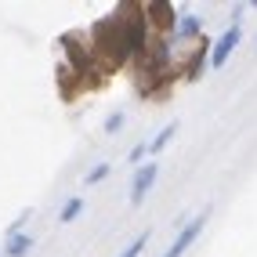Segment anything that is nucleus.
Masks as SVG:
<instances>
[{"label": "nucleus", "mask_w": 257, "mask_h": 257, "mask_svg": "<svg viewBox=\"0 0 257 257\" xmlns=\"http://www.w3.org/2000/svg\"><path fill=\"white\" fill-rule=\"evenodd\" d=\"M203 225H207V210H203V214H196L192 221H188V225L178 232V239H174V243H170V250L163 253V257H181L188 246H192L196 243V239H199V232H203Z\"/></svg>", "instance_id": "obj_1"}, {"label": "nucleus", "mask_w": 257, "mask_h": 257, "mask_svg": "<svg viewBox=\"0 0 257 257\" xmlns=\"http://www.w3.org/2000/svg\"><path fill=\"white\" fill-rule=\"evenodd\" d=\"M239 40H243V29L232 26V29L225 33V37H221V40L214 44V51H210V65H214V69H221V65H225V62L232 58V51L239 47Z\"/></svg>", "instance_id": "obj_2"}, {"label": "nucleus", "mask_w": 257, "mask_h": 257, "mask_svg": "<svg viewBox=\"0 0 257 257\" xmlns=\"http://www.w3.org/2000/svg\"><path fill=\"white\" fill-rule=\"evenodd\" d=\"M156 178H160V163H145L138 174H134V185H131V203H142V199L152 192Z\"/></svg>", "instance_id": "obj_3"}, {"label": "nucleus", "mask_w": 257, "mask_h": 257, "mask_svg": "<svg viewBox=\"0 0 257 257\" xmlns=\"http://www.w3.org/2000/svg\"><path fill=\"white\" fill-rule=\"evenodd\" d=\"M174 134H178V123H167V127H163V131L156 134V138H152V142L145 145V149L152 152V156H156V152H163V145H167L170 138H174Z\"/></svg>", "instance_id": "obj_4"}, {"label": "nucleus", "mask_w": 257, "mask_h": 257, "mask_svg": "<svg viewBox=\"0 0 257 257\" xmlns=\"http://www.w3.org/2000/svg\"><path fill=\"white\" fill-rule=\"evenodd\" d=\"M29 246H33V239L19 232L15 239H8V257H26V253H29Z\"/></svg>", "instance_id": "obj_5"}, {"label": "nucleus", "mask_w": 257, "mask_h": 257, "mask_svg": "<svg viewBox=\"0 0 257 257\" xmlns=\"http://www.w3.org/2000/svg\"><path fill=\"white\" fill-rule=\"evenodd\" d=\"M80 210H83V199L76 196V199H69V203H65V207H62V214H58V221H62V225H69V221H73V217H76Z\"/></svg>", "instance_id": "obj_6"}, {"label": "nucleus", "mask_w": 257, "mask_h": 257, "mask_svg": "<svg viewBox=\"0 0 257 257\" xmlns=\"http://www.w3.org/2000/svg\"><path fill=\"white\" fill-rule=\"evenodd\" d=\"M145 246H149V232H142V235L134 239V243H131L123 253H119V257H142V250H145Z\"/></svg>", "instance_id": "obj_7"}, {"label": "nucleus", "mask_w": 257, "mask_h": 257, "mask_svg": "<svg viewBox=\"0 0 257 257\" xmlns=\"http://www.w3.org/2000/svg\"><path fill=\"white\" fill-rule=\"evenodd\" d=\"M105 174H109V163H94V167L87 170V178H83V185H98Z\"/></svg>", "instance_id": "obj_8"}, {"label": "nucleus", "mask_w": 257, "mask_h": 257, "mask_svg": "<svg viewBox=\"0 0 257 257\" xmlns=\"http://www.w3.org/2000/svg\"><path fill=\"white\" fill-rule=\"evenodd\" d=\"M178 33H181V37H196V33H199V19H196V15H188V19H181Z\"/></svg>", "instance_id": "obj_9"}, {"label": "nucleus", "mask_w": 257, "mask_h": 257, "mask_svg": "<svg viewBox=\"0 0 257 257\" xmlns=\"http://www.w3.org/2000/svg\"><path fill=\"white\" fill-rule=\"evenodd\" d=\"M119 127H123V112H112V116H109V123H105V131H109V134H116Z\"/></svg>", "instance_id": "obj_10"}]
</instances>
